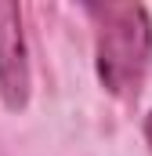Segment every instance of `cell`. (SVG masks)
I'll return each instance as SVG.
<instances>
[{"label": "cell", "instance_id": "cell-1", "mask_svg": "<svg viewBox=\"0 0 152 156\" xmlns=\"http://www.w3.org/2000/svg\"><path fill=\"white\" fill-rule=\"evenodd\" d=\"M98 29V76L116 98H138L152 58V29L141 4H91Z\"/></svg>", "mask_w": 152, "mask_h": 156}, {"label": "cell", "instance_id": "cell-3", "mask_svg": "<svg viewBox=\"0 0 152 156\" xmlns=\"http://www.w3.org/2000/svg\"><path fill=\"white\" fill-rule=\"evenodd\" d=\"M145 138H149V145H152V113H149V120H145Z\"/></svg>", "mask_w": 152, "mask_h": 156}, {"label": "cell", "instance_id": "cell-2", "mask_svg": "<svg viewBox=\"0 0 152 156\" xmlns=\"http://www.w3.org/2000/svg\"><path fill=\"white\" fill-rule=\"evenodd\" d=\"M0 94L7 109H22L29 98V62L18 4H0Z\"/></svg>", "mask_w": 152, "mask_h": 156}]
</instances>
